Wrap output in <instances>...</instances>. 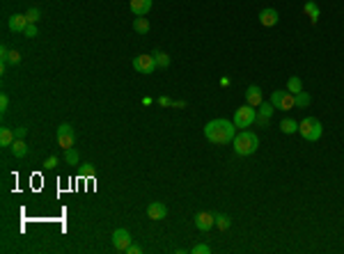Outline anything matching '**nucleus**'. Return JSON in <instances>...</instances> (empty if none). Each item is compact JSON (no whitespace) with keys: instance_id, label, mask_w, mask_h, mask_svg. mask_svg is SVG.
<instances>
[{"instance_id":"obj_1","label":"nucleus","mask_w":344,"mask_h":254,"mask_svg":"<svg viewBox=\"0 0 344 254\" xmlns=\"http://www.w3.org/2000/svg\"><path fill=\"white\" fill-rule=\"evenodd\" d=\"M234 121L227 119H213L205 126V138L211 144H230L234 140Z\"/></svg>"},{"instance_id":"obj_2","label":"nucleus","mask_w":344,"mask_h":254,"mask_svg":"<svg viewBox=\"0 0 344 254\" xmlns=\"http://www.w3.org/2000/svg\"><path fill=\"white\" fill-rule=\"evenodd\" d=\"M232 144H234V154L237 156H252L259 147V138L255 133H250V131H241V133L234 135Z\"/></svg>"},{"instance_id":"obj_3","label":"nucleus","mask_w":344,"mask_h":254,"mask_svg":"<svg viewBox=\"0 0 344 254\" xmlns=\"http://www.w3.org/2000/svg\"><path fill=\"white\" fill-rule=\"evenodd\" d=\"M298 133L303 135L308 142H317L321 138V133H324V128H321V121L317 117H308V119L298 124Z\"/></svg>"},{"instance_id":"obj_4","label":"nucleus","mask_w":344,"mask_h":254,"mask_svg":"<svg viewBox=\"0 0 344 254\" xmlns=\"http://www.w3.org/2000/svg\"><path fill=\"white\" fill-rule=\"evenodd\" d=\"M255 119H257V110L252 106H241L234 113V126L237 128H248L255 124Z\"/></svg>"},{"instance_id":"obj_5","label":"nucleus","mask_w":344,"mask_h":254,"mask_svg":"<svg viewBox=\"0 0 344 254\" xmlns=\"http://www.w3.org/2000/svg\"><path fill=\"white\" fill-rule=\"evenodd\" d=\"M271 103L278 110H291V108H296V99H294V94L289 92V89H275V92L271 94Z\"/></svg>"},{"instance_id":"obj_6","label":"nucleus","mask_w":344,"mask_h":254,"mask_svg":"<svg viewBox=\"0 0 344 254\" xmlns=\"http://www.w3.org/2000/svg\"><path fill=\"white\" fill-rule=\"evenodd\" d=\"M133 69L138 71V74H154V69H156V60H154V55H136L133 57Z\"/></svg>"},{"instance_id":"obj_7","label":"nucleus","mask_w":344,"mask_h":254,"mask_svg":"<svg viewBox=\"0 0 344 254\" xmlns=\"http://www.w3.org/2000/svg\"><path fill=\"white\" fill-rule=\"evenodd\" d=\"M73 142H76V135H73L71 124H60L58 126V144L62 149H71Z\"/></svg>"},{"instance_id":"obj_8","label":"nucleus","mask_w":344,"mask_h":254,"mask_svg":"<svg viewBox=\"0 0 344 254\" xmlns=\"http://www.w3.org/2000/svg\"><path fill=\"white\" fill-rule=\"evenodd\" d=\"M131 245V234H129V229H115L113 231V248L117 252H126Z\"/></svg>"},{"instance_id":"obj_9","label":"nucleus","mask_w":344,"mask_h":254,"mask_svg":"<svg viewBox=\"0 0 344 254\" xmlns=\"http://www.w3.org/2000/svg\"><path fill=\"white\" fill-rule=\"evenodd\" d=\"M195 227L200 229V231H209V229L216 227V215L209 213V211H200L198 215H195Z\"/></svg>"},{"instance_id":"obj_10","label":"nucleus","mask_w":344,"mask_h":254,"mask_svg":"<svg viewBox=\"0 0 344 254\" xmlns=\"http://www.w3.org/2000/svg\"><path fill=\"white\" fill-rule=\"evenodd\" d=\"M278 21H280V14H278V9H273V7H266V9L259 12V23L264 28L278 26Z\"/></svg>"},{"instance_id":"obj_11","label":"nucleus","mask_w":344,"mask_h":254,"mask_svg":"<svg viewBox=\"0 0 344 254\" xmlns=\"http://www.w3.org/2000/svg\"><path fill=\"white\" fill-rule=\"evenodd\" d=\"M147 215H149V220H166L168 206L163 201H152V204L147 206Z\"/></svg>"},{"instance_id":"obj_12","label":"nucleus","mask_w":344,"mask_h":254,"mask_svg":"<svg viewBox=\"0 0 344 254\" xmlns=\"http://www.w3.org/2000/svg\"><path fill=\"white\" fill-rule=\"evenodd\" d=\"M28 23H30V21H28L26 14H12L7 26H9V30H12V32H26Z\"/></svg>"},{"instance_id":"obj_13","label":"nucleus","mask_w":344,"mask_h":254,"mask_svg":"<svg viewBox=\"0 0 344 254\" xmlns=\"http://www.w3.org/2000/svg\"><path fill=\"white\" fill-rule=\"evenodd\" d=\"M245 101H248V106L252 108H259L262 103H264V96H262V89H259L257 85H250L248 89H245Z\"/></svg>"},{"instance_id":"obj_14","label":"nucleus","mask_w":344,"mask_h":254,"mask_svg":"<svg viewBox=\"0 0 344 254\" xmlns=\"http://www.w3.org/2000/svg\"><path fill=\"white\" fill-rule=\"evenodd\" d=\"M129 7H131V12L136 16H147L149 9H152V0H131Z\"/></svg>"},{"instance_id":"obj_15","label":"nucleus","mask_w":344,"mask_h":254,"mask_svg":"<svg viewBox=\"0 0 344 254\" xmlns=\"http://www.w3.org/2000/svg\"><path fill=\"white\" fill-rule=\"evenodd\" d=\"M9 149H12V154L16 156V158H26V156H28V144L21 140V138H16V140L12 142V147H9Z\"/></svg>"},{"instance_id":"obj_16","label":"nucleus","mask_w":344,"mask_h":254,"mask_svg":"<svg viewBox=\"0 0 344 254\" xmlns=\"http://www.w3.org/2000/svg\"><path fill=\"white\" fill-rule=\"evenodd\" d=\"M303 12L310 16L312 23H317V21H319V5L314 2V0H308V2H305V5H303Z\"/></svg>"},{"instance_id":"obj_17","label":"nucleus","mask_w":344,"mask_h":254,"mask_svg":"<svg viewBox=\"0 0 344 254\" xmlns=\"http://www.w3.org/2000/svg\"><path fill=\"white\" fill-rule=\"evenodd\" d=\"M280 131H282V133H287V135L298 133V121H294L291 117H285V119L280 121Z\"/></svg>"},{"instance_id":"obj_18","label":"nucleus","mask_w":344,"mask_h":254,"mask_svg":"<svg viewBox=\"0 0 344 254\" xmlns=\"http://www.w3.org/2000/svg\"><path fill=\"white\" fill-rule=\"evenodd\" d=\"M133 30L138 34H147L149 32V21L145 19V16H136V21H133Z\"/></svg>"},{"instance_id":"obj_19","label":"nucleus","mask_w":344,"mask_h":254,"mask_svg":"<svg viewBox=\"0 0 344 254\" xmlns=\"http://www.w3.org/2000/svg\"><path fill=\"white\" fill-rule=\"evenodd\" d=\"M14 140H16V135H14L12 128H2V131H0V144H2V147H12Z\"/></svg>"},{"instance_id":"obj_20","label":"nucleus","mask_w":344,"mask_h":254,"mask_svg":"<svg viewBox=\"0 0 344 254\" xmlns=\"http://www.w3.org/2000/svg\"><path fill=\"white\" fill-rule=\"evenodd\" d=\"M154 60H156V67H161V69H166V67H170V55L168 53H163V51H154Z\"/></svg>"},{"instance_id":"obj_21","label":"nucleus","mask_w":344,"mask_h":254,"mask_svg":"<svg viewBox=\"0 0 344 254\" xmlns=\"http://www.w3.org/2000/svg\"><path fill=\"white\" fill-rule=\"evenodd\" d=\"M287 89H289L291 94H298V92H303V81L298 78V76H291L289 81H287Z\"/></svg>"},{"instance_id":"obj_22","label":"nucleus","mask_w":344,"mask_h":254,"mask_svg":"<svg viewBox=\"0 0 344 254\" xmlns=\"http://www.w3.org/2000/svg\"><path fill=\"white\" fill-rule=\"evenodd\" d=\"M230 225H232L230 215H225V213L216 215V229H220V231H227V229H230Z\"/></svg>"},{"instance_id":"obj_23","label":"nucleus","mask_w":344,"mask_h":254,"mask_svg":"<svg viewBox=\"0 0 344 254\" xmlns=\"http://www.w3.org/2000/svg\"><path fill=\"white\" fill-rule=\"evenodd\" d=\"M294 99H296V108H308L312 96L308 92H298V94H294Z\"/></svg>"},{"instance_id":"obj_24","label":"nucleus","mask_w":344,"mask_h":254,"mask_svg":"<svg viewBox=\"0 0 344 254\" xmlns=\"http://www.w3.org/2000/svg\"><path fill=\"white\" fill-rule=\"evenodd\" d=\"M65 161L67 165H78V151L76 149H65Z\"/></svg>"},{"instance_id":"obj_25","label":"nucleus","mask_w":344,"mask_h":254,"mask_svg":"<svg viewBox=\"0 0 344 254\" xmlns=\"http://www.w3.org/2000/svg\"><path fill=\"white\" fill-rule=\"evenodd\" d=\"M273 108H275V106H273V103H262V106H259V117H266V119H269V117H271V114H273Z\"/></svg>"},{"instance_id":"obj_26","label":"nucleus","mask_w":344,"mask_h":254,"mask_svg":"<svg viewBox=\"0 0 344 254\" xmlns=\"http://www.w3.org/2000/svg\"><path fill=\"white\" fill-rule=\"evenodd\" d=\"M39 9H37V7H30V9H28L26 12V16H28V21H30V23H37V21H39Z\"/></svg>"},{"instance_id":"obj_27","label":"nucleus","mask_w":344,"mask_h":254,"mask_svg":"<svg viewBox=\"0 0 344 254\" xmlns=\"http://www.w3.org/2000/svg\"><path fill=\"white\" fill-rule=\"evenodd\" d=\"M191 252L193 254H209V252H211V248H209V245H205V243H198L195 248H191Z\"/></svg>"},{"instance_id":"obj_28","label":"nucleus","mask_w":344,"mask_h":254,"mask_svg":"<svg viewBox=\"0 0 344 254\" xmlns=\"http://www.w3.org/2000/svg\"><path fill=\"white\" fill-rule=\"evenodd\" d=\"M80 176H94V168H92V163H85V165L80 168Z\"/></svg>"},{"instance_id":"obj_29","label":"nucleus","mask_w":344,"mask_h":254,"mask_svg":"<svg viewBox=\"0 0 344 254\" xmlns=\"http://www.w3.org/2000/svg\"><path fill=\"white\" fill-rule=\"evenodd\" d=\"M7 108H9V96H7V94H0V113L5 114Z\"/></svg>"},{"instance_id":"obj_30","label":"nucleus","mask_w":344,"mask_h":254,"mask_svg":"<svg viewBox=\"0 0 344 254\" xmlns=\"http://www.w3.org/2000/svg\"><path fill=\"white\" fill-rule=\"evenodd\" d=\"M28 37V39H33V37H37V28H34V23H28L26 28V32H23Z\"/></svg>"},{"instance_id":"obj_31","label":"nucleus","mask_w":344,"mask_h":254,"mask_svg":"<svg viewBox=\"0 0 344 254\" xmlns=\"http://www.w3.org/2000/svg\"><path fill=\"white\" fill-rule=\"evenodd\" d=\"M55 165H58V156H48L46 161H44V168L46 169H53Z\"/></svg>"},{"instance_id":"obj_32","label":"nucleus","mask_w":344,"mask_h":254,"mask_svg":"<svg viewBox=\"0 0 344 254\" xmlns=\"http://www.w3.org/2000/svg\"><path fill=\"white\" fill-rule=\"evenodd\" d=\"M19 62H21L19 51H9V64H19Z\"/></svg>"},{"instance_id":"obj_33","label":"nucleus","mask_w":344,"mask_h":254,"mask_svg":"<svg viewBox=\"0 0 344 254\" xmlns=\"http://www.w3.org/2000/svg\"><path fill=\"white\" fill-rule=\"evenodd\" d=\"M26 133H28L26 126H16V128H14V135H16V138H21V140L26 138Z\"/></svg>"},{"instance_id":"obj_34","label":"nucleus","mask_w":344,"mask_h":254,"mask_svg":"<svg viewBox=\"0 0 344 254\" xmlns=\"http://www.w3.org/2000/svg\"><path fill=\"white\" fill-rule=\"evenodd\" d=\"M140 252H142V248H138V245H133V243H131V245H129V250H126V254H140Z\"/></svg>"},{"instance_id":"obj_35","label":"nucleus","mask_w":344,"mask_h":254,"mask_svg":"<svg viewBox=\"0 0 344 254\" xmlns=\"http://www.w3.org/2000/svg\"><path fill=\"white\" fill-rule=\"evenodd\" d=\"M159 103H161V106H172V101L168 99V96H161V99H159Z\"/></svg>"},{"instance_id":"obj_36","label":"nucleus","mask_w":344,"mask_h":254,"mask_svg":"<svg viewBox=\"0 0 344 254\" xmlns=\"http://www.w3.org/2000/svg\"><path fill=\"white\" fill-rule=\"evenodd\" d=\"M172 106H174V108H184L186 103H184V101H172Z\"/></svg>"}]
</instances>
